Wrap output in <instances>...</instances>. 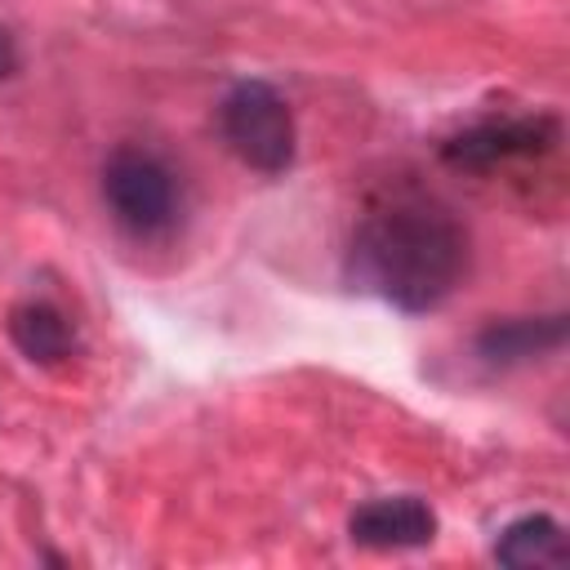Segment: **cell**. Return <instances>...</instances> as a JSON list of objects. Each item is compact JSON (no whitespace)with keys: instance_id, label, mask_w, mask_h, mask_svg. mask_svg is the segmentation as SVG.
Returning a JSON list of instances; mask_svg holds the SVG:
<instances>
[{"instance_id":"6da1fadb","label":"cell","mask_w":570,"mask_h":570,"mask_svg":"<svg viewBox=\"0 0 570 570\" xmlns=\"http://www.w3.org/2000/svg\"><path fill=\"white\" fill-rule=\"evenodd\" d=\"M468 258L463 223L436 200L405 196L356 223L347 245V285L405 316H423L463 285Z\"/></svg>"},{"instance_id":"7a4b0ae2","label":"cell","mask_w":570,"mask_h":570,"mask_svg":"<svg viewBox=\"0 0 570 570\" xmlns=\"http://www.w3.org/2000/svg\"><path fill=\"white\" fill-rule=\"evenodd\" d=\"M102 200L120 232L134 240H160L178 227L183 196L174 169L147 147H116L102 160Z\"/></svg>"},{"instance_id":"3957f363","label":"cell","mask_w":570,"mask_h":570,"mask_svg":"<svg viewBox=\"0 0 570 570\" xmlns=\"http://www.w3.org/2000/svg\"><path fill=\"white\" fill-rule=\"evenodd\" d=\"M218 134L227 151L254 174H285L298 151L294 111L267 80H236L218 102Z\"/></svg>"},{"instance_id":"277c9868","label":"cell","mask_w":570,"mask_h":570,"mask_svg":"<svg viewBox=\"0 0 570 570\" xmlns=\"http://www.w3.org/2000/svg\"><path fill=\"white\" fill-rule=\"evenodd\" d=\"M561 138V120L548 111H530V116H503V120H481L468 125L463 134L441 142V160L468 174H490L499 165L512 160H530L552 151V142Z\"/></svg>"},{"instance_id":"5b68a950","label":"cell","mask_w":570,"mask_h":570,"mask_svg":"<svg viewBox=\"0 0 570 570\" xmlns=\"http://www.w3.org/2000/svg\"><path fill=\"white\" fill-rule=\"evenodd\" d=\"M347 539L370 552H405L436 539V512L419 494L365 499L347 517Z\"/></svg>"},{"instance_id":"8992f818","label":"cell","mask_w":570,"mask_h":570,"mask_svg":"<svg viewBox=\"0 0 570 570\" xmlns=\"http://www.w3.org/2000/svg\"><path fill=\"white\" fill-rule=\"evenodd\" d=\"M566 334H570L566 312H552V316H503V321H490V325L476 330L472 352L490 370H517V365H530V361H543V356L561 352Z\"/></svg>"},{"instance_id":"52a82bcc","label":"cell","mask_w":570,"mask_h":570,"mask_svg":"<svg viewBox=\"0 0 570 570\" xmlns=\"http://www.w3.org/2000/svg\"><path fill=\"white\" fill-rule=\"evenodd\" d=\"M4 330H9V343H13L31 365L53 370V365H67V361L76 356V325H71V316H67L58 303H49V298H27V303L9 307Z\"/></svg>"},{"instance_id":"ba28073f","label":"cell","mask_w":570,"mask_h":570,"mask_svg":"<svg viewBox=\"0 0 570 570\" xmlns=\"http://www.w3.org/2000/svg\"><path fill=\"white\" fill-rule=\"evenodd\" d=\"M494 561L512 566V570H548V566H566L570 548H566V530L557 517L548 512H525L517 521H508L494 539Z\"/></svg>"},{"instance_id":"9c48e42d","label":"cell","mask_w":570,"mask_h":570,"mask_svg":"<svg viewBox=\"0 0 570 570\" xmlns=\"http://www.w3.org/2000/svg\"><path fill=\"white\" fill-rule=\"evenodd\" d=\"M18 71V40H13V31L0 22V80H9Z\"/></svg>"}]
</instances>
